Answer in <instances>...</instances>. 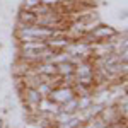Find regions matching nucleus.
I'll return each instance as SVG.
<instances>
[{
	"label": "nucleus",
	"instance_id": "1",
	"mask_svg": "<svg viewBox=\"0 0 128 128\" xmlns=\"http://www.w3.org/2000/svg\"><path fill=\"white\" fill-rule=\"evenodd\" d=\"M75 96L74 94V89L72 87H67V86H58V87H53L51 92L48 94V99H51L55 104L62 106L63 102H67L68 99H72Z\"/></svg>",
	"mask_w": 128,
	"mask_h": 128
},
{
	"label": "nucleus",
	"instance_id": "4",
	"mask_svg": "<svg viewBox=\"0 0 128 128\" xmlns=\"http://www.w3.org/2000/svg\"><path fill=\"white\" fill-rule=\"evenodd\" d=\"M36 5H40V0H24L22 2V9L26 10H32Z\"/></svg>",
	"mask_w": 128,
	"mask_h": 128
},
{
	"label": "nucleus",
	"instance_id": "2",
	"mask_svg": "<svg viewBox=\"0 0 128 128\" xmlns=\"http://www.w3.org/2000/svg\"><path fill=\"white\" fill-rule=\"evenodd\" d=\"M36 19H38L36 14L26 9H20L17 14V24H22V26H32V24H36Z\"/></svg>",
	"mask_w": 128,
	"mask_h": 128
},
{
	"label": "nucleus",
	"instance_id": "3",
	"mask_svg": "<svg viewBox=\"0 0 128 128\" xmlns=\"http://www.w3.org/2000/svg\"><path fill=\"white\" fill-rule=\"evenodd\" d=\"M77 106H79V99H77V96H74L72 99H68L67 102H63L60 106V111H65L68 114H75L77 113Z\"/></svg>",
	"mask_w": 128,
	"mask_h": 128
}]
</instances>
